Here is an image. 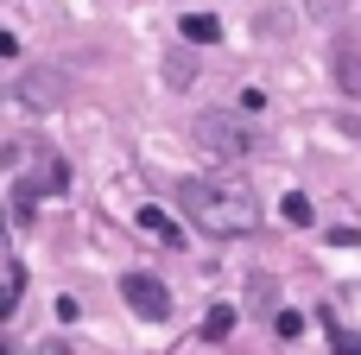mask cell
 <instances>
[{
	"label": "cell",
	"instance_id": "6da1fadb",
	"mask_svg": "<svg viewBox=\"0 0 361 355\" xmlns=\"http://www.w3.org/2000/svg\"><path fill=\"white\" fill-rule=\"evenodd\" d=\"M178 210H184L203 235H216V241L254 235V222H260L254 191L235 184V178H184V184H178Z\"/></svg>",
	"mask_w": 361,
	"mask_h": 355
},
{
	"label": "cell",
	"instance_id": "7a4b0ae2",
	"mask_svg": "<svg viewBox=\"0 0 361 355\" xmlns=\"http://www.w3.org/2000/svg\"><path fill=\"white\" fill-rule=\"evenodd\" d=\"M197 146H203V159H222V165H228V159H247L254 133H247L241 114H222V108H216V114L197 121Z\"/></svg>",
	"mask_w": 361,
	"mask_h": 355
},
{
	"label": "cell",
	"instance_id": "3957f363",
	"mask_svg": "<svg viewBox=\"0 0 361 355\" xmlns=\"http://www.w3.org/2000/svg\"><path fill=\"white\" fill-rule=\"evenodd\" d=\"M121 299H127L133 318H146V324H165V318H171V292H165V279H152V273H121Z\"/></svg>",
	"mask_w": 361,
	"mask_h": 355
},
{
	"label": "cell",
	"instance_id": "277c9868",
	"mask_svg": "<svg viewBox=\"0 0 361 355\" xmlns=\"http://www.w3.org/2000/svg\"><path fill=\"white\" fill-rule=\"evenodd\" d=\"M13 95H19V102H38V108H57V102L70 95V76H57V70H38V76H25Z\"/></svg>",
	"mask_w": 361,
	"mask_h": 355
},
{
	"label": "cell",
	"instance_id": "5b68a950",
	"mask_svg": "<svg viewBox=\"0 0 361 355\" xmlns=\"http://www.w3.org/2000/svg\"><path fill=\"white\" fill-rule=\"evenodd\" d=\"M330 70H336V89L361 102V44H355V38H336V51H330Z\"/></svg>",
	"mask_w": 361,
	"mask_h": 355
},
{
	"label": "cell",
	"instance_id": "8992f818",
	"mask_svg": "<svg viewBox=\"0 0 361 355\" xmlns=\"http://www.w3.org/2000/svg\"><path fill=\"white\" fill-rule=\"evenodd\" d=\"M32 191L38 197H57V191H70V165L51 152V159H38V172H32Z\"/></svg>",
	"mask_w": 361,
	"mask_h": 355
},
{
	"label": "cell",
	"instance_id": "52a82bcc",
	"mask_svg": "<svg viewBox=\"0 0 361 355\" xmlns=\"http://www.w3.org/2000/svg\"><path fill=\"white\" fill-rule=\"evenodd\" d=\"M140 229H146L152 241H165V248H178V241H184V229H178L165 210H140Z\"/></svg>",
	"mask_w": 361,
	"mask_h": 355
},
{
	"label": "cell",
	"instance_id": "ba28073f",
	"mask_svg": "<svg viewBox=\"0 0 361 355\" xmlns=\"http://www.w3.org/2000/svg\"><path fill=\"white\" fill-rule=\"evenodd\" d=\"M184 38H190V44H216V38H222V19H216V13H184Z\"/></svg>",
	"mask_w": 361,
	"mask_h": 355
},
{
	"label": "cell",
	"instance_id": "9c48e42d",
	"mask_svg": "<svg viewBox=\"0 0 361 355\" xmlns=\"http://www.w3.org/2000/svg\"><path fill=\"white\" fill-rule=\"evenodd\" d=\"M279 216H286L292 229H311V222H317V210H311V197H305V191H292V197L279 203Z\"/></svg>",
	"mask_w": 361,
	"mask_h": 355
},
{
	"label": "cell",
	"instance_id": "30bf717a",
	"mask_svg": "<svg viewBox=\"0 0 361 355\" xmlns=\"http://www.w3.org/2000/svg\"><path fill=\"white\" fill-rule=\"evenodd\" d=\"M228 330H235V305H209V318H203V337H209V343H222Z\"/></svg>",
	"mask_w": 361,
	"mask_h": 355
},
{
	"label": "cell",
	"instance_id": "8fae6325",
	"mask_svg": "<svg viewBox=\"0 0 361 355\" xmlns=\"http://www.w3.org/2000/svg\"><path fill=\"white\" fill-rule=\"evenodd\" d=\"M32 203H38V191H32V178H19V184H13V222H19V229L32 222Z\"/></svg>",
	"mask_w": 361,
	"mask_h": 355
},
{
	"label": "cell",
	"instance_id": "7c38bea8",
	"mask_svg": "<svg viewBox=\"0 0 361 355\" xmlns=\"http://www.w3.org/2000/svg\"><path fill=\"white\" fill-rule=\"evenodd\" d=\"M19 292H25V267L13 260V267H6V299H0V318H13V311H19Z\"/></svg>",
	"mask_w": 361,
	"mask_h": 355
},
{
	"label": "cell",
	"instance_id": "4fadbf2b",
	"mask_svg": "<svg viewBox=\"0 0 361 355\" xmlns=\"http://www.w3.org/2000/svg\"><path fill=\"white\" fill-rule=\"evenodd\" d=\"M324 324H330V343H336V355H361V343L343 330V324H336V318H324Z\"/></svg>",
	"mask_w": 361,
	"mask_h": 355
},
{
	"label": "cell",
	"instance_id": "5bb4252c",
	"mask_svg": "<svg viewBox=\"0 0 361 355\" xmlns=\"http://www.w3.org/2000/svg\"><path fill=\"white\" fill-rule=\"evenodd\" d=\"M273 330H279V337H286V343H292V337H298V330H305V318H298V311H279V318H273Z\"/></svg>",
	"mask_w": 361,
	"mask_h": 355
},
{
	"label": "cell",
	"instance_id": "9a60e30c",
	"mask_svg": "<svg viewBox=\"0 0 361 355\" xmlns=\"http://www.w3.org/2000/svg\"><path fill=\"white\" fill-rule=\"evenodd\" d=\"M305 13H311V19H336V13H343V0H305Z\"/></svg>",
	"mask_w": 361,
	"mask_h": 355
},
{
	"label": "cell",
	"instance_id": "2e32d148",
	"mask_svg": "<svg viewBox=\"0 0 361 355\" xmlns=\"http://www.w3.org/2000/svg\"><path fill=\"white\" fill-rule=\"evenodd\" d=\"M44 355H70V349H57V343H51V349H44Z\"/></svg>",
	"mask_w": 361,
	"mask_h": 355
}]
</instances>
